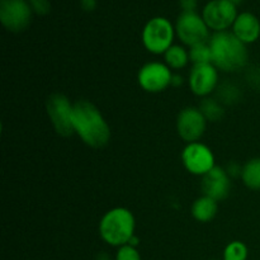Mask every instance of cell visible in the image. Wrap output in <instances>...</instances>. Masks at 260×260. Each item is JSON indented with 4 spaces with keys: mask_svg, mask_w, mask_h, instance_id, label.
Here are the masks:
<instances>
[{
    "mask_svg": "<svg viewBox=\"0 0 260 260\" xmlns=\"http://www.w3.org/2000/svg\"><path fill=\"white\" fill-rule=\"evenodd\" d=\"M73 107L68 96L55 93L46 102V109L53 128L60 136L69 137L74 135Z\"/></svg>",
    "mask_w": 260,
    "mask_h": 260,
    "instance_id": "cell-6",
    "label": "cell"
},
{
    "mask_svg": "<svg viewBox=\"0 0 260 260\" xmlns=\"http://www.w3.org/2000/svg\"><path fill=\"white\" fill-rule=\"evenodd\" d=\"M175 33L184 45L192 46L210 40V28L202 15L196 12H182L175 23Z\"/></svg>",
    "mask_w": 260,
    "mask_h": 260,
    "instance_id": "cell-5",
    "label": "cell"
},
{
    "mask_svg": "<svg viewBox=\"0 0 260 260\" xmlns=\"http://www.w3.org/2000/svg\"><path fill=\"white\" fill-rule=\"evenodd\" d=\"M172 70L167 63L154 61L140 69L137 80L144 90L149 93H160L172 85Z\"/></svg>",
    "mask_w": 260,
    "mask_h": 260,
    "instance_id": "cell-10",
    "label": "cell"
},
{
    "mask_svg": "<svg viewBox=\"0 0 260 260\" xmlns=\"http://www.w3.org/2000/svg\"><path fill=\"white\" fill-rule=\"evenodd\" d=\"M198 0H179V5L182 12H196Z\"/></svg>",
    "mask_w": 260,
    "mask_h": 260,
    "instance_id": "cell-24",
    "label": "cell"
},
{
    "mask_svg": "<svg viewBox=\"0 0 260 260\" xmlns=\"http://www.w3.org/2000/svg\"><path fill=\"white\" fill-rule=\"evenodd\" d=\"M240 98V91L233 84H223L218 89V99L220 103L225 104H234Z\"/></svg>",
    "mask_w": 260,
    "mask_h": 260,
    "instance_id": "cell-21",
    "label": "cell"
},
{
    "mask_svg": "<svg viewBox=\"0 0 260 260\" xmlns=\"http://www.w3.org/2000/svg\"><path fill=\"white\" fill-rule=\"evenodd\" d=\"M165 57V63L174 70H180V69L184 68L185 65L189 61V53L182 47V46L173 45L167 52L164 53Z\"/></svg>",
    "mask_w": 260,
    "mask_h": 260,
    "instance_id": "cell-17",
    "label": "cell"
},
{
    "mask_svg": "<svg viewBox=\"0 0 260 260\" xmlns=\"http://www.w3.org/2000/svg\"><path fill=\"white\" fill-rule=\"evenodd\" d=\"M201 187H202L203 194L207 197L213 198L217 202L226 200L231 190L230 177L222 168L215 167L207 174L203 175Z\"/></svg>",
    "mask_w": 260,
    "mask_h": 260,
    "instance_id": "cell-13",
    "label": "cell"
},
{
    "mask_svg": "<svg viewBox=\"0 0 260 260\" xmlns=\"http://www.w3.org/2000/svg\"><path fill=\"white\" fill-rule=\"evenodd\" d=\"M248 248L241 241H233L223 250V260H246Z\"/></svg>",
    "mask_w": 260,
    "mask_h": 260,
    "instance_id": "cell-20",
    "label": "cell"
},
{
    "mask_svg": "<svg viewBox=\"0 0 260 260\" xmlns=\"http://www.w3.org/2000/svg\"><path fill=\"white\" fill-rule=\"evenodd\" d=\"M175 27L164 17H155L145 24L142 29V43L149 52L164 55L173 46Z\"/></svg>",
    "mask_w": 260,
    "mask_h": 260,
    "instance_id": "cell-4",
    "label": "cell"
},
{
    "mask_svg": "<svg viewBox=\"0 0 260 260\" xmlns=\"http://www.w3.org/2000/svg\"><path fill=\"white\" fill-rule=\"evenodd\" d=\"M189 88L198 96H207L217 88L218 73L212 63L194 65L189 74Z\"/></svg>",
    "mask_w": 260,
    "mask_h": 260,
    "instance_id": "cell-12",
    "label": "cell"
},
{
    "mask_svg": "<svg viewBox=\"0 0 260 260\" xmlns=\"http://www.w3.org/2000/svg\"><path fill=\"white\" fill-rule=\"evenodd\" d=\"M33 10L27 0H0V22L10 32H22L32 22Z\"/></svg>",
    "mask_w": 260,
    "mask_h": 260,
    "instance_id": "cell-7",
    "label": "cell"
},
{
    "mask_svg": "<svg viewBox=\"0 0 260 260\" xmlns=\"http://www.w3.org/2000/svg\"><path fill=\"white\" fill-rule=\"evenodd\" d=\"M233 33L245 45L255 42L260 37V22L250 12L240 13L233 25Z\"/></svg>",
    "mask_w": 260,
    "mask_h": 260,
    "instance_id": "cell-14",
    "label": "cell"
},
{
    "mask_svg": "<svg viewBox=\"0 0 260 260\" xmlns=\"http://www.w3.org/2000/svg\"><path fill=\"white\" fill-rule=\"evenodd\" d=\"M129 245H132V246H135V248H136V245H137V244H139V239H137L136 238V236H132V238H131V240H129Z\"/></svg>",
    "mask_w": 260,
    "mask_h": 260,
    "instance_id": "cell-28",
    "label": "cell"
},
{
    "mask_svg": "<svg viewBox=\"0 0 260 260\" xmlns=\"http://www.w3.org/2000/svg\"><path fill=\"white\" fill-rule=\"evenodd\" d=\"M226 173L229 174V177H238V175H240L241 177L243 168L239 167V165L235 164V162H231V164L228 167V169H226Z\"/></svg>",
    "mask_w": 260,
    "mask_h": 260,
    "instance_id": "cell-25",
    "label": "cell"
},
{
    "mask_svg": "<svg viewBox=\"0 0 260 260\" xmlns=\"http://www.w3.org/2000/svg\"><path fill=\"white\" fill-rule=\"evenodd\" d=\"M207 119L200 108L188 107L179 113L177 119V129L180 139L185 142H197L206 131Z\"/></svg>",
    "mask_w": 260,
    "mask_h": 260,
    "instance_id": "cell-11",
    "label": "cell"
},
{
    "mask_svg": "<svg viewBox=\"0 0 260 260\" xmlns=\"http://www.w3.org/2000/svg\"><path fill=\"white\" fill-rule=\"evenodd\" d=\"M32 8L33 13L38 15H46L50 13L51 4L48 0H27Z\"/></svg>",
    "mask_w": 260,
    "mask_h": 260,
    "instance_id": "cell-23",
    "label": "cell"
},
{
    "mask_svg": "<svg viewBox=\"0 0 260 260\" xmlns=\"http://www.w3.org/2000/svg\"><path fill=\"white\" fill-rule=\"evenodd\" d=\"M189 53V61L194 65H205V63H212V51H211L210 43L203 42L192 46L188 51Z\"/></svg>",
    "mask_w": 260,
    "mask_h": 260,
    "instance_id": "cell-19",
    "label": "cell"
},
{
    "mask_svg": "<svg viewBox=\"0 0 260 260\" xmlns=\"http://www.w3.org/2000/svg\"><path fill=\"white\" fill-rule=\"evenodd\" d=\"M238 15L236 5L229 0H211L205 5L202 13L207 27L215 32H223L233 27Z\"/></svg>",
    "mask_w": 260,
    "mask_h": 260,
    "instance_id": "cell-8",
    "label": "cell"
},
{
    "mask_svg": "<svg viewBox=\"0 0 260 260\" xmlns=\"http://www.w3.org/2000/svg\"><path fill=\"white\" fill-rule=\"evenodd\" d=\"M229 2L233 3L234 5H236V7H238V5L241 4V2H243V0H229Z\"/></svg>",
    "mask_w": 260,
    "mask_h": 260,
    "instance_id": "cell-29",
    "label": "cell"
},
{
    "mask_svg": "<svg viewBox=\"0 0 260 260\" xmlns=\"http://www.w3.org/2000/svg\"><path fill=\"white\" fill-rule=\"evenodd\" d=\"M183 84V78L178 74H173L172 78V85L173 86H180Z\"/></svg>",
    "mask_w": 260,
    "mask_h": 260,
    "instance_id": "cell-27",
    "label": "cell"
},
{
    "mask_svg": "<svg viewBox=\"0 0 260 260\" xmlns=\"http://www.w3.org/2000/svg\"><path fill=\"white\" fill-rule=\"evenodd\" d=\"M135 216L124 207L109 210L102 217L99 223V233L102 239L112 246L126 245L135 235Z\"/></svg>",
    "mask_w": 260,
    "mask_h": 260,
    "instance_id": "cell-3",
    "label": "cell"
},
{
    "mask_svg": "<svg viewBox=\"0 0 260 260\" xmlns=\"http://www.w3.org/2000/svg\"><path fill=\"white\" fill-rule=\"evenodd\" d=\"M74 132L93 149H102L111 140V127L93 103L78 101L73 107Z\"/></svg>",
    "mask_w": 260,
    "mask_h": 260,
    "instance_id": "cell-1",
    "label": "cell"
},
{
    "mask_svg": "<svg viewBox=\"0 0 260 260\" xmlns=\"http://www.w3.org/2000/svg\"><path fill=\"white\" fill-rule=\"evenodd\" d=\"M200 111L210 122H218L225 116V108L222 104L212 98L203 99L200 104Z\"/></svg>",
    "mask_w": 260,
    "mask_h": 260,
    "instance_id": "cell-18",
    "label": "cell"
},
{
    "mask_svg": "<svg viewBox=\"0 0 260 260\" xmlns=\"http://www.w3.org/2000/svg\"><path fill=\"white\" fill-rule=\"evenodd\" d=\"M217 211V201L205 194L196 200L192 206V216L200 222H210L216 217Z\"/></svg>",
    "mask_w": 260,
    "mask_h": 260,
    "instance_id": "cell-15",
    "label": "cell"
},
{
    "mask_svg": "<svg viewBox=\"0 0 260 260\" xmlns=\"http://www.w3.org/2000/svg\"><path fill=\"white\" fill-rule=\"evenodd\" d=\"M212 51V65L225 73H236L245 68L249 53L245 43L233 32H215L208 40Z\"/></svg>",
    "mask_w": 260,
    "mask_h": 260,
    "instance_id": "cell-2",
    "label": "cell"
},
{
    "mask_svg": "<svg viewBox=\"0 0 260 260\" xmlns=\"http://www.w3.org/2000/svg\"><path fill=\"white\" fill-rule=\"evenodd\" d=\"M81 8L86 12H91V10L95 9L96 7V0H80Z\"/></svg>",
    "mask_w": 260,
    "mask_h": 260,
    "instance_id": "cell-26",
    "label": "cell"
},
{
    "mask_svg": "<svg viewBox=\"0 0 260 260\" xmlns=\"http://www.w3.org/2000/svg\"><path fill=\"white\" fill-rule=\"evenodd\" d=\"M116 260H141V255L135 246L126 244L118 249Z\"/></svg>",
    "mask_w": 260,
    "mask_h": 260,
    "instance_id": "cell-22",
    "label": "cell"
},
{
    "mask_svg": "<svg viewBox=\"0 0 260 260\" xmlns=\"http://www.w3.org/2000/svg\"><path fill=\"white\" fill-rule=\"evenodd\" d=\"M182 161L185 169L194 175L203 177L215 165V155L208 146L202 142H190L182 152Z\"/></svg>",
    "mask_w": 260,
    "mask_h": 260,
    "instance_id": "cell-9",
    "label": "cell"
},
{
    "mask_svg": "<svg viewBox=\"0 0 260 260\" xmlns=\"http://www.w3.org/2000/svg\"><path fill=\"white\" fill-rule=\"evenodd\" d=\"M241 179L251 190H260V157L250 159L243 167Z\"/></svg>",
    "mask_w": 260,
    "mask_h": 260,
    "instance_id": "cell-16",
    "label": "cell"
}]
</instances>
